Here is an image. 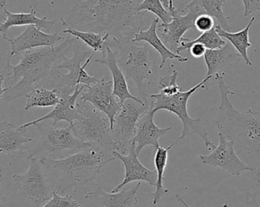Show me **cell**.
<instances>
[{
	"label": "cell",
	"instance_id": "obj_1",
	"mask_svg": "<svg viewBox=\"0 0 260 207\" xmlns=\"http://www.w3.org/2000/svg\"><path fill=\"white\" fill-rule=\"evenodd\" d=\"M142 0H94L73 3L60 21L64 27L109 34L110 38L133 39L143 30L146 12L137 13Z\"/></svg>",
	"mask_w": 260,
	"mask_h": 207
},
{
	"label": "cell",
	"instance_id": "obj_2",
	"mask_svg": "<svg viewBox=\"0 0 260 207\" xmlns=\"http://www.w3.org/2000/svg\"><path fill=\"white\" fill-rule=\"evenodd\" d=\"M220 102L215 124L226 138L232 141L235 152L250 167L253 179L260 183V112L251 108L238 110L229 95H235L221 74H215Z\"/></svg>",
	"mask_w": 260,
	"mask_h": 207
},
{
	"label": "cell",
	"instance_id": "obj_3",
	"mask_svg": "<svg viewBox=\"0 0 260 207\" xmlns=\"http://www.w3.org/2000/svg\"><path fill=\"white\" fill-rule=\"evenodd\" d=\"M76 38L68 36L61 44L55 47H41L23 52L17 55L20 62L11 65L8 59L7 66L1 74L4 77L6 92L3 98L12 101L26 97L38 82L50 77L52 68L57 61L62 59L77 42Z\"/></svg>",
	"mask_w": 260,
	"mask_h": 207
},
{
	"label": "cell",
	"instance_id": "obj_4",
	"mask_svg": "<svg viewBox=\"0 0 260 207\" xmlns=\"http://www.w3.org/2000/svg\"><path fill=\"white\" fill-rule=\"evenodd\" d=\"M47 175L56 181L55 191L64 193L76 185L92 182L107 164L116 159L114 152L92 145L61 159L38 158Z\"/></svg>",
	"mask_w": 260,
	"mask_h": 207
},
{
	"label": "cell",
	"instance_id": "obj_5",
	"mask_svg": "<svg viewBox=\"0 0 260 207\" xmlns=\"http://www.w3.org/2000/svg\"><path fill=\"white\" fill-rule=\"evenodd\" d=\"M72 51L73 56H64L62 62L52 68L48 78L49 85L57 89L60 98L71 95L79 85L90 87L100 80L95 76L89 75L85 70L95 53L89 55V51L81 50L77 44Z\"/></svg>",
	"mask_w": 260,
	"mask_h": 207
},
{
	"label": "cell",
	"instance_id": "obj_6",
	"mask_svg": "<svg viewBox=\"0 0 260 207\" xmlns=\"http://www.w3.org/2000/svg\"><path fill=\"white\" fill-rule=\"evenodd\" d=\"M117 47V59L119 67L126 80H133L137 87L139 99L145 103V88L154 75L153 62L149 49L139 45L129 38L114 39Z\"/></svg>",
	"mask_w": 260,
	"mask_h": 207
},
{
	"label": "cell",
	"instance_id": "obj_7",
	"mask_svg": "<svg viewBox=\"0 0 260 207\" xmlns=\"http://www.w3.org/2000/svg\"><path fill=\"white\" fill-rule=\"evenodd\" d=\"M212 77H206L198 85L192 87L189 91L185 92L180 91L171 97H167L160 93L151 94V98L154 99L155 101L151 102L150 105L155 113L159 110H167L175 114L181 120L183 123V130L180 138L177 139V141H180L193 134H197L203 140L208 150L212 151L216 147V145L209 139V134L202 126L201 118L200 117L197 118H191L188 113L187 109L188 101L191 96L200 88L206 87L205 84Z\"/></svg>",
	"mask_w": 260,
	"mask_h": 207
},
{
	"label": "cell",
	"instance_id": "obj_8",
	"mask_svg": "<svg viewBox=\"0 0 260 207\" xmlns=\"http://www.w3.org/2000/svg\"><path fill=\"white\" fill-rule=\"evenodd\" d=\"M35 126L39 132V142L35 148L29 150L28 159L38 156L52 159H63L93 145L79 139L70 126L60 129L44 126L41 122Z\"/></svg>",
	"mask_w": 260,
	"mask_h": 207
},
{
	"label": "cell",
	"instance_id": "obj_9",
	"mask_svg": "<svg viewBox=\"0 0 260 207\" xmlns=\"http://www.w3.org/2000/svg\"><path fill=\"white\" fill-rule=\"evenodd\" d=\"M76 108L79 120L72 126L76 136L84 142L116 152L108 117L88 102L79 100L76 103Z\"/></svg>",
	"mask_w": 260,
	"mask_h": 207
},
{
	"label": "cell",
	"instance_id": "obj_10",
	"mask_svg": "<svg viewBox=\"0 0 260 207\" xmlns=\"http://www.w3.org/2000/svg\"><path fill=\"white\" fill-rule=\"evenodd\" d=\"M30 167L24 174L12 176L24 198L36 204L47 202L52 196L51 184L44 165L38 158H30Z\"/></svg>",
	"mask_w": 260,
	"mask_h": 207
},
{
	"label": "cell",
	"instance_id": "obj_11",
	"mask_svg": "<svg viewBox=\"0 0 260 207\" xmlns=\"http://www.w3.org/2000/svg\"><path fill=\"white\" fill-rule=\"evenodd\" d=\"M149 106L134 100H126L116 115L112 133L116 152L128 153L132 140L136 135V126L140 117L148 110Z\"/></svg>",
	"mask_w": 260,
	"mask_h": 207
},
{
	"label": "cell",
	"instance_id": "obj_12",
	"mask_svg": "<svg viewBox=\"0 0 260 207\" xmlns=\"http://www.w3.org/2000/svg\"><path fill=\"white\" fill-rule=\"evenodd\" d=\"M203 11L191 1L183 9H176L172 14V20L168 24L157 26V30L160 31V37L165 45L172 53L178 54V49L180 46L183 36L187 30L195 28V20Z\"/></svg>",
	"mask_w": 260,
	"mask_h": 207
},
{
	"label": "cell",
	"instance_id": "obj_13",
	"mask_svg": "<svg viewBox=\"0 0 260 207\" xmlns=\"http://www.w3.org/2000/svg\"><path fill=\"white\" fill-rule=\"evenodd\" d=\"M81 94L79 100L88 102L93 106L105 113L109 118L111 129L114 126L116 115L121 109L122 105L117 97L113 94L112 80L102 78L95 85L86 87Z\"/></svg>",
	"mask_w": 260,
	"mask_h": 207
},
{
	"label": "cell",
	"instance_id": "obj_14",
	"mask_svg": "<svg viewBox=\"0 0 260 207\" xmlns=\"http://www.w3.org/2000/svg\"><path fill=\"white\" fill-rule=\"evenodd\" d=\"M218 138L219 144L209 154L200 155L201 162L211 167H220L233 176L251 171L237 155L233 142L228 140L221 132H218Z\"/></svg>",
	"mask_w": 260,
	"mask_h": 207
},
{
	"label": "cell",
	"instance_id": "obj_15",
	"mask_svg": "<svg viewBox=\"0 0 260 207\" xmlns=\"http://www.w3.org/2000/svg\"><path fill=\"white\" fill-rule=\"evenodd\" d=\"M3 38L11 44V51L8 59L27 50L41 47H56L63 39L57 33H45L35 25L27 26L24 32L18 36L9 34Z\"/></svg>",
	"mask_w": 260,
	"mask_h": 207
},
{
	"label": "cell",
	"instance_id": "obj_16",
	"mask_svg": "<svg viewBox=\"0 0 260 207\" xmlns=\"http://www.w3.org/2000/svg\"><path fill=\"white\" fill-rule=\"evenodd\" d=\"M116 159H120L125 169V176L123 182L111 191L117 193L128 184L133 182H145L151 186H155L157 182V173L155 170H149L144 167L138 159L136 153V144H131L126 155L114 152Z\"/></svg>",
	"mask_w": 260,
	"mask_h": 207
},
{
	"label": "cell",
	"instance_id": "obj_17",
	"mask_svg": "<svg viewBox=\"0 0 260 207\" xmlns=\"http://www.w3.org/2000/svg\"><path fill=\"white\" fill-rule=\"evenodd\" d=\"M85 88L86 87L85 85H79L76 87V91L71 95L61 98L59 103L54 106L51 112L35 121L21 125L19 126V129L21 130H27V128L30 126H35L48 119L53 120V126H56V125L60 121H67L70 126H73L74 121L79 120V114L76 108L77 100Z\"/></svg>",
	"mask_w": 260,
	"mask_h": 207
},
{
	"label": "cell",
	"instance_id": "obj_18",
	"mask_svg": "<svg viewBox=\"0 0 260 207\" xmlns=\"http://www.w3.org/2000/svg\"><path fill=\"white\" fill-rule=\"evenodd\" d=\"M155 112L150 105L148 110L140 117L136 126V135L132 140V144H136V153L139 156L141 150L146 147L151 146L157 150L159 144V138H162L172 128L168 127L161 129L156 126L154 121Z\"/></svg>",
	"mask_w": 260,
	"mask_h": 207
},
{
	"label": "cell",
	"instance_id": "obj_19",
	"mask_svg": "<svg viewBox=\"0 0 260 207\" xmlns=\"http://www.w3.org/2000/svg\"><path fill=\"white\" fill-rule=\"evenodd\" d=\"M140 187L139 182L132 187H124L118 192L108 193L102 187L96 185L95 190L87 193L85 198L104 207H137V194Z\"/></svg>",
	"mask_w": 260,
	"mask_h": 207
},
{
	"label": "cell",
	"instance_id": "obj_20",
	"mask_svg": "<svg viewBox=\"0 0 260 207\" xmlns=\"http://www.w3.org/2000/svg\"><path fill=\"white\" fill-rule=\"evenodd\" d=\"M102 55L103 58L96 59L95 62L103 64L109 68L113 77V94L119 99L121 105L129 100L145 103L139 97H135L130 93L127 80L117 63L116 50H112L107 45L105 53Z\"/></svg>",
	"mask_w": 260,
	"mask_h": 207
},
{
	"label": "cell",
	"instance_id": "obj_21",
	"mask_svg": "<svg viewBox=\"0 0 260 207\" xmlns=\"http://www.w3.org/2000/svg\"><path fill=\"white\" fill-rule=\"evenodd\" d=\"M33 139L27 136L26 130H21L9 121L0 123V150L9 156L28 150V144Z\"/></svg>",
	"mask_w": 260,
	"mask_h": 207
},
{
	"label": "cell",
	"instance_id": "obj_22",
	"mask_svg": "<svg viewBox=\"0 0 260 207\" xmlns=\"http://www.w3.org/2000/svg\"><path fill=\"white\" fill-rule=\"evenodd\" d=\"M2 10L6 15L4 22L0 25V33L3 34V37L6 36L11 27L35 25L41 30L44 29L49 32L57 22V20L50 21L47 17L38 18L36 15V11L32 6H30V12L27 13H13L6 7L3 8Z\"/></svg>",
	"mask_w": 260,
	"mask_h": 207
},
{
	"label": "cell",
	"instance_id": "obj_23",
	"mask_svg": "<svg viewBox=\"0 0 260 207\" xmlns=\"http://www.w3.org/2000/svg\"><path fill=\"white\" fill-rule=\"evenodd\" d=\"M240 56L230 43L218 50H206L203 56L208 69L206 77H212L214 74L223 75L224 70L240 60Z\"/></svg>",
	"mask_w": 260,
	"mask_h": 207
},
{
	"label": "cell",
	"instance_id": "obj_24",
	"mask_svg": "<svg viewBox=\"0 0 260 207\" xmlns=\"http://www.w3.org/2000/svg\"><path fill=\"white\" fill-rule=\"evenodd\" d=\"M158 18L153 19L152 22L150 24L149 27L147 30H141L139 33H136L133 36L132 41L135 43L145 42L153 47L155 51L160 55L161 57L160 68H163L165 64L168 59H176L180 62H187L188 58L183 57L180 55H177L172 53L168 49V47L165 45L163 41L161 40L157 33V24L159 23Z\"/></svg>",
	"mask_w": 260,
	"mask_h": 207
},
{
	"label": "cell",
	"instance_id": "obj_25",
	"mask_svg": "<svg viewBox=\"0 0 260 207\" xmlns=\"http://www.w3.org/2000/svg\"><path fill=\"white\" fill-rule=\"evenodd\" d=\"M255 20H256V18L253 17L249 21L248 24L245 28L236 32V33L225 31L219 26L215 25V30L221 38L228 39L232 44V47L238 52V54L242 57L243 60L245 62V63L250 66L253 65V64L248 56V49L252 47V44L250 42V37H249V32H250V27Z\"/></svg>",
	"mask_w": 260,
	"mask_h": 207
},
{
	"label": "cell",
	"instance_id": "obj_26",
	"mask_svg": "<svg viewBox=\"0 0 260 207\" xmlns=\"http://www.w3.org/2000/svg\"><path fill=\"white\" fill-rule=\"evenodd\" d=\"M178 141L176 140L173 144L168 147H164L163 146H159L155 150L154 154V162L155 165V171L157 173V182H156L155 191L152 193L151 196L153 197V205L156 206L161 200L162 197L165 194H168V189L165 188L163 185L164 180H165V172L168 164V152L175 145Z\"/></svg>",
	"mask_w": 260,
	"mask_h": 207
},
{
	"label": "cell",
	"instance_id": "obj_27",
	"mask_svg": "<svg viewBox=\"0 0 260 207\" xmlns=\"http://www.w3.org/2000/svg\"><path fill=\"white\" fill-rule=\"evenodd\" d=\"M26 98L25 111L35 107L56 106L61 100L57 89L48 90L44 87L34 88L26 95Z\"/></svg>",
	"mask_w": 260,
	"mask_h": 207
},
{
	"label": "cell",
	"instance_id": "obj_28",
	"mask_svg": "<svg viewBox=\"0 0 260 207\" xmlns=\"http://www.w3.org/2000/svg\"><path fill=\"white\" fill-rule=\"evenodd\" d=\"M196 4L203 11L204 13L212 17L215 21H217L216 25L219 26L225 31L231 32L232 27L229 23V18L226 17L223 6L227 3L226 0H194Z\"/></svg>",
	"mask_w": 260,
	"mask_h": 207
},
{
	"label": "cell",
	"instance_id": "obj_29",
	"mask_svg": "<svg viewBox=\"0 0 260 207\" xmlns=\"http://www.w3.org/2000/svg\"><path fill=\"white\" fill-rule=\"evenodd\" d=\"M195 44H200L204 46L206 50H218L226 45L227 42L221 38L217 33L215 27L208 32L202 33L199 37L195 39L189 38H183L178 49V54L185 50H189V47Z\"/></svg>",
	"mask_w": 260,
	"mask_h": 207
},
{
	"label": "cell",
	"instance_id": "obj_30",
	"mask_svg": "<svg viewBox=\"0 0 260 207\" xmlns=\"http://www.w3.org/2000/svg\"><path fill=\"white\" fill-rule=\"evenodd\" d=\"M63 33H69L74 36L77 39H81L84 44L89 47L92 52H101L104 54L107 45L105 42L110 38L109 34L102 35L100 33H92V32H84L76 29L67 27L63 30Z\"/></svg>",
	"mask_w": 260,
	"mask_h": 207
},
{
	"label": "cell",
	"instance_id": "obj_31",
	"mask_svg": "<svg viewBox=\"0 0 260 207\" xmlns=\"http://www.w3.org/2000/svg\"><path fill=\"white\" fill-rule=\"evenodd\" d=\"M146 12L154 14L161 21L162 24H168L172 20V15L171 12L165 7L162 1L160 0H144L141 2L140 4L136 9V12Z\"/></svg>",
	"mask_w": 260,
	"mask_h": 207
},
{
	"label": "cell",
	"instance_id": "obj_32",
	"mask_svg": "<svg viewBox=\"0 0 260 207\" xmlns=\"http://www.w3.org/2000/svg\"><path fill=\"white\" fill-rule=\"evenodd\" d=\"M42 207H82L80 203L72 196H60L57 191H53L51 198Z\"/></svg>",
	"mask_w": 260,
	"mask_h": 207
},
{
	"label": "cell",
	"instance_id": "obj_33",
	"mask_svg": "<svg viewBox=\"0 0 260 207\" xmlns=\"http://www.w3.org/2000/svg\"><path fill=\"white\" fill-rule=\"evenodd\" d=\"M177 76H178V72L174 69L170 76V81L168 85L165 84V77L163 78L161 77L160 79V82H159L160 87V94L167 97H171L181 91L180 85L177 83Z\"/></svg>",
	"mask_w": 260,
	"mask_h": 207
},
{
	"label": "cell",
	"instance_id": "obj_34",
	"mask_svg": "<svg viewBox=\"0 0 260 207\" xmlns=\"http://www.w3.org/2000/svg\"><path fill=\"white\" fill-rule=\"evenodd\" d=\"M195 28L202 33L209 31L215 27V21L207 14H200L195 20Z\"/></svg>",
	"mask_w": 260,
	"mask_h": 207
},
{
	"label": "cell",
	"instance_id": "obj_35",
	"mask_svg": "<svg viewBox=\"0 0 260 207\" xmlns=\"http://www.w3.org/2000/svg\"><path fill=\"white\" fill-rule=\"evenodd\" d=\"M242 2L244 6V16L260 12V0H243Z\"/></svg>",
	"mask_w": 260,
	"mask_h": 207
},
{
	"label": "cell",
	"instance_id": "obj_36",
	"mask_svg": "<svg viewBox=\"0 0 260 207\" xmlns=\"http://www.w3.org/2000/svg\"><path fill=\"white\" fill-rule=\"evenodd\" d=\"M189 53L194 58H201L204 56L206 48L204 46L200 44H195L191 46L189 49Z\"/></svg>",
	"mask_w": 260,
	"mask_h": 207
},
{
	"label": "cell",
	"instance_id": "obj_37",
	"mask_svg": "<svg viewBox=\"0 0 260 207\" xmlns=\"http://www.w3.org/2000/svg\"><path fill=\"white\" fill-rule=\"evenodd\" d=\"M3 83H4V77H3V74L0 73V99L3 98L5 93L7 91L6 88H3Z\"/></svg>",
	"mask_w": 260,
	"mask_h": 207
},
{
	"label": "cell",
	"instance_id": "obj_38",
	"mask_svg": "<svg viewBox=\"0 0 260 207\" xmlns=\"http://www.w3.org/2000/svg\"><path fill=\"white\" fill-rule=\"evenodd\" d=\"M246 207H260V206L254 199H247Z\"/></svg>",
	"mask_w": 260,
	"mask_h": 207
},
{
	"label": "cell",
	"instance_id": "obj_39",
	"mask_svg": "<svg viewBox=\"0 0 260 207\" xmlns=\"http://www.w3.org/2000/svg\"><path fill=\"white\" fill-rule=\"evenodd\" d=\"M3 168L0 167V200L3 199Z\"/></svg>",
	"mask_w": 260,
	"mask_h": 207
},
{
	"label": "cell",
	"instance_id": "obj_40",
	"mask_svg": "<svg viewBox=\"0 0 260 207\" xmlns=\"http://www.w3.org/2000/svg\"><path fill=\"white\" fill-rule=\"evenodd\" d=\"M175 197L179 202H180V203H181L182 204H183V206H184L185 207H190L189 206V205L187 204V203H186V202H185V200H183V197H181V196L178 195V194H176Z\"/></svg>",
	"mask_w": 260,
	"mask_h": 207
},
{
	"label": "cell",
	"instance_id": "obj_41",
	"mask_svg": "<svg viewBox=\"0 0 260 207\" xmlns=\"http://www.w3.org/2000/svg\"><path fill=\"white\" fill-rule=\"evenodd\" d=\"M5 19H6V15L3 12H0V25L4 22Z\"/></svg>",
	"mask_w": 260,
	"mask_h": 207
},
{
	"label": "cell",
	"instance_id": "obj_42",
	"mask_svg": "<svg viewBox=\"0 0 260 207\" xmlns=\"http://www.w3.org/2000/svg\"><path fill=\"white\" fill-rule=\"evenodd\" d=\"M8 1H0V8L3 9V8L6 7V3H7Z\"/></svg>",
	"mask_w": 260,
	"mask_h": 207
},
{
	"label": "cell",
	"instance_id": "obj_43",
	"mask_svg": "<svg viewBox=\"0 0 260 207\" xmlns=\"http://www.w3.org/2000/svg\"><path fill=\"white\" fill-rule=\"evenodd\" d=\"M223 207H231V206H229V205H228V203H224V206H223Z\"/></svg>",
	"mask_w": 260,
	"mask_h": 207
},
{
	"label": "cell",
	"instance_id": "obj_44",
	"mask_svg": "<svg viewBox=\"0 0 260 207\" xmlns=\"http://www.w3.org/2000/svg\"><path fill=\"white\" fill-rule=\"evenodd\" d=\"M3 153V150H0V154H1V153Z\"/></svg>",
	"mask_w": 260,
	"mask_h": 207
}]
</instances>
